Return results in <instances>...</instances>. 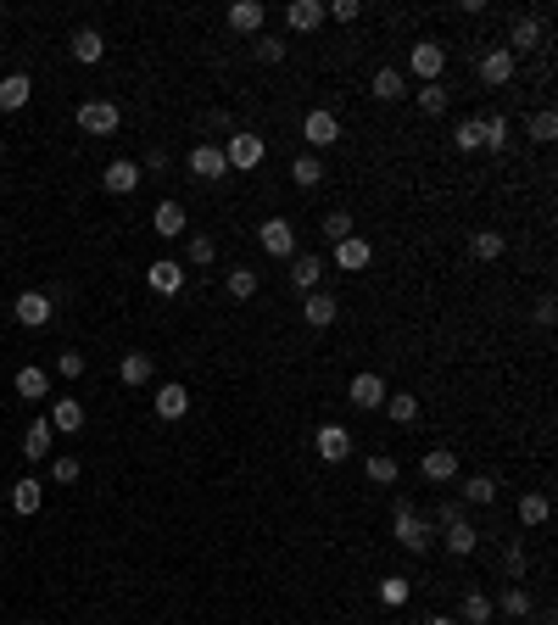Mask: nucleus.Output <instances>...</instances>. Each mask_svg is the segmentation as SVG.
Listing matches in <instances>:
<instances>
[{
    "label": "nucleus",
    "instance_id": "f257e3e1",
    "mask_svg": "<svg viewBox=\"0 0 558 625\" xmlns=\"http://www.w3.org/2000/svg\"><path fill=\"white\" fill-rule=\"evenodd\" d=\"M391 536H397L408 553H430V536H436V525H430L425 514H413L408 497H397V503H391Z\"/></svg>",
    "mask_w": 558,
    "mask_h": 625
},
{
    "label": "nucleus",
    "instance_id": "f03ea898",
    "mask_svg": "<svg viewBox=\"0 0 558 625\" xmlns=\"http://www.w3.org/2000/svg\"><path fill=\"white\" fill-rule=\"evenodd\" d=\"M408 68H413V78H425V85H441L447 45H441V39H419V45L408 51Z\"/></svg>",
    "mask_w": 558,
    "mask_h": 625
},
{
    "label": "nucleus",
    "instance_id": "7ed1b4c3",
    "mask_svg": "<svg viewBox=\"0 0 558 625\" xmlns=\"http://www.w3.org/2000/svg\"><path fill=\"white\" fill-rule=\"evenodd\" d=\"M263 157H268V145H263L257 134H230V145H223V162H230L235 174L263 168Z\"/></svg>",
    "mask_w": 558,
    "mask_h": 625
},
{
    "label": "nucleus",
    "instance_id": "20e7f679",
    "mask_svg": "<svg viewBox=\"0 0 558 625\" xmlns=\"http://www.w3.org/2000/svg\"><path fill=\"white\" fill-rule=\"evenodd\" d=\"M78 129H85V134H117L123 129V112L112 107V101H85V107H78Z\"/></svg>",
    "mask_w": 558,
    "mask_h": 625
},
{
    "label": "nucleus",
    "instance_id": "39448f33",
    "mask_svg": "<svg viewBox=\"0 0 558 625\" xmlns=\"http://www.w3.org/2000/svg\"><path fill=\"white\" fill-rule=\"evenodd\" d=\"M12 312H17V324H23V329H45L56 319V307H51L45 290H23V296L12 302Z\"/></svg>",
    "mask_w": 558,
    "mask_h": 625
},
{
    "label": "nucleus",
    "instance_id": "423d86ee",
    "mask_svg": "<svg viewBox=\"0 0 558 625\" xmlns=\"http://www.w3.org/2000/svg\"><path fill=\"white\" fill-rule=\"evenodd\" d=\"M257 240H263L268 257H296V223H291V218H268V223L257 229Z\"/></svg>",
    "mask_w": 558,
    "mask_h": 625
},
{
    "label": "nucleus",
    "instance_id": "0eeeda50",
    "mask_svg": "<svg viewBox=\"0 0 558 625\" xmlns=\"http://www.w3.org/2000/svg\"><path fill=\"white\" fill-rule=\"evenodd\" d=\"M184 263H174V257H157V263H146V285L157 290V296H179L184 290Z\"/></svg>",
    "mask_w": 558,
    "mask_h": 625
},
{
    "label": "nucleus",
    "instance_id": "6e6552de",
    "mask_svg": "<svg viewBox=\"0 0 558 625\" xmlns=\"http://www.w3.org/2000/svg\"><path fill=\"white\" fill-rule=\"evenodd\" d=\"M419 475L430 486H447V481H458V452L452 447H430L425 458H419Z\"/></svg>",
    "mask_w": 558,
    "mask_h": 625
},
{
    "label": "nucleus",
    "instance_id": "1a4fd4ad",
    "mask_svg": "<svg viewBox=\"0 0 558 625\" xmlns=\"http://www.w3.org/2000/svg\"><path fill=\"white\" fill-rule=\"evenodd\" d=\"M302 140L307 145H336L341 140V118L329 112V107H313V112L302 118Z\"/></svg>",
    "mask_w": 558,
    "mask_h": 625
},
{
    "label": "nucleus",
    "instance_id": "9d476101",
    "mask_svg": "<svg viewBox=\"0 0 558 625\" xmlns=\"http://www.w3.org/2000/svg\"><path fill=\"white\" fill-rule=\"evenodd\" d=\"M542 39H547V28H542V17H514V28H508V56H520V51H542Z\"/></svg>",
    "mask_w": 558,
    "mask_h": 625
},
{
    "label": "nucleus",
    "instance_id": "9b49d317",
    "mask_svg": "<svg viewBox=\"0 0 558 625\" xmlns=\"http://www.w3.org/2000/svg\"><path fill=\"white\" fill-rule=\"evenodd\" d=\"M101 184H107L112 196H134L140 184H146V174H140V162H129V157H117V162H107V174H101Z\"/></svg>",
    "mask_w": 558,
    "mask_h": 625
},
{
    "label": "nucleus",
    "instance_id": "f8f14e48",
    "mask_svg": "<svg viewBox=\"0 0 558 625\" xmlns=\"http://www.w3.org/2000/svg\"><path fill=\"white\" fill-rule=\"evenodd\" d=\"M190 174H196V179H206V184H213V179H223V174H230V162H223V145H213V140H201V145H196V151H190Z\"/></svg>",
    "mask_w": 558,
    "mask_h": 625
},
{
    "label": "nucleus",
    "instance_id": "ddd939ff",
    "mask_svg": "<svg viewBox=\"0 0 558 625\" xmlns=\"http://www.w3.org/2000/svg\"><path fill=\"white\" fill-rule=\"evenodd\" d=\"M329 263H336V268H346V274H358V268H368V263H375V246H368V240H358V235H346V240H336Z\"/></svg>",
    "mask_w": 558,
    "mask_h": 625
},
{
    "label": "nucleus",
    "instance_id": "4468645a",
    "mask_svg": "<svg viewBox=\"0 0 558 625\" xmlns=\"http://www.w3.org/2000/svg\"><path fill=\"white\" fill-rule=\"evenodd\" d=\"M346 397H352V408H380L385 397H391V386L380 380V374H352V386H346Z\"/></svg>",
    "mask_w": 558,
    "mask_h": 625
},
{
    "label": "nucleus",
    "instance_id": "2eb2a0df",
    "mask_svg": "<svg viewBox=\"0 0 558 625\" xmlns=\"http://www.w3.org/2000/svg\"><path fill=\"white\" fill-rule=\"evenodd\" d=\"M151 413H157V419H184V413H190V391H184L179 380L157 386V397H151Z\"/></svg>",
    "mask_w": 558,
    "mask_h": 625
},
{
    "label": "nucleus",
    "instance_id": "dca6fc26",
    "mask_svg": "<svg viewBox=\"0 0 558 625\" xmlns=\"http://www.w3.org/2000/svg\"><path fill=\"white\" fill-rule=\"evenodd\" d=\"M313 447H319L324 464H346V452H352V435H346L341 425H324V430L313 435Z\"/></svg>",
    "mask_w": 558,
    "mask_h": 625
},
{
    "label": "nucleus",
    "instance_id": "f3484780",
    "mask_svg": "<svg viewBox=\"0 0 558 625\" xmlns=\"http://www.w3.org/2000/svg\"><path fill=\"white\" fill-rule=\"evenodd\" d=\"M263 23H268L263 0H235V6H230V28L235 34H263Z\"/></svg>",
    "mask_w": 558,
    "mask_h": 625
},
{
    "label": "nucleus",
    "instance_id": "a211bd4d",
    "mask_svg": "<svg viewBox=\"0 0 558 625\" xmlns=\"http://www.w3.org/2000/svg\"><path fill=\"white\" fill-rule=\"evenodd\" d=\"M45 419H51V430H56V435H78V430H85V408H78L73 397H56Z\"/></svg>",
    "mask_w": 558,
    "mask_h": 625
},
{
    "label": "nucleus",
    "instance_id": "6ab92c4d",
    "mask_svg": "<svg viewBox=\"0 0 558 625\" xmlns=\"http://www.w3.org/2000/svg\"><path fill=\"white\" fill-rule=\"evenodd\" d=\"M285 23H291L296 34H313L319 23H329V17H324V0H291V6H285Z\"/></svg>",
    "mask_w": 558,
    "mask_h": 625
},
{
    "label": "nucleus",
    "instance_id": "aec40b11",
    "mask_svg": "<svg viewBox=\"0 0 558 625\" xmlns=\"http://www.w3.org/2000/svg\"><path fill=\"white\" fill-rule=\"evenodd\" d=\"M324 257H313V252H302V257H291V285L296 290H307V296H313V290H319V280H324Z\"/></svg>",
    "mask_w": 558,
    "mask_h": 625
},
{
    "label": "nucleus",
    "instance_id": "412c9836",
    "mask_svg": "<svg viewBox=\"0 0 558 625\" xmlns=\"http://www.w3.org/2000/svg\"><path fill=\"white\" fill-rule=\"evenodd\" d=\"M151 229H157L162 240H174V235H184V229H190V218H184V207H179V201H157Z\"/></svg>",
    "mask_w": 558,
    "mask_h": 625
},
{
    "label": "nucleus",
    "instance_id": "4be33fe9",
    "mask_svg": "<svg viewBox=\"0 0 558 625\" xmlns=\"http://www.w3.org/2000/svg\"><path fill=\"white\" fill-rule=\"evenodd\" d=\"M336 312H341V302L329 296V290H313V296L302 302V319L313 324V329H329V324H336Z\"/></svg>",
    "mask_w": 558,
    "mask_h": 625
},
{
    "label": "nucleus",
    "instance_id": "5701e85b",
    "mask_svg": "<svg viewBox=\"0 0 558 625\" xmlns=\"http://www.w3.org/2000/svg\"><path fill=\"white\" fill-rule=\"evenodd\" d=\"M508 78H514V56L497 45V51H486L481 56V85H491V90H503L508 85Z\"/></svg>",
    "mask_w": 558,
    "mask_h": 625
},
{
    "label": "nucleus",
    "instance_id": "b1692460",
    "mask_svg": "<svg viewBox=\"0 0 558 625\" xmlns=\"http://www.w3.org/2000/svg\"><path fill=\"white\" fill-rule=\"evenodd\" d=\"M28 95H34V78L28 73H6V78H0V112L28 107Z\"/></svg>",
    "mask_w": 558,
    "mask_h": 625
},
{
    "label": "nucleus",
    "instance_id": "393cba45",
    "mask_svg": "<svg viewBox=\"0 0 558 625\" xmlns=\"http://www.w3.org/2000/svg\"><path fill=\"white\" fill-rule=\"evenodd\" d=\"M51 442H56V430H51V419H45V413H39V419L28 425V435H23V458H28V464L51 458Z\"/></svg>",
    "mask_w": 558,
    "mask_h": 625
},
{
    "label": "nucleus",
    "instance_id": "a878e982",
    "mask_svg": "<svg viewBox=\"0 0 558 625\" xmlns=\"http://www.w3.org/2000/svg\"><path fill=\"white\" fill-rule=\"evenodd\" d=\"M17 397H28V402H45L51 397V374L28 363V369H17Z\"/></svg>",
    "mask_w": 558,
    "mask_h": 625
},
{
    "label": "nucleus",
    "instance_id": "bb28decb",
    "mask_svg": "<svg viewBox=\"0 0 558 625\" xmlns=\"http://www.w3.org/2000/svg\"><path fill=\"white\" fill-rule=\"evenodd\" d=\"M491 614H497V603H491L486 592H464V603H458V625H486Z\"/></svg>",
    "mask_w": 558,
    "mask_h": 625
},
{
    "label": "nucleus",
    "instance_id": "cd10ccee",
    "mask_svg": "<svg viewBox=\"0 0 558 625\" xmlns=\"http://www.w3.org/2000/svg\"><path fill=\"white\" fill-rule=\"evenodd\" d=\"M547 519H553L547 491H520V525H547Z\"/></svg>",
    "mask_w": 558,
    "mask_h": 625
},
{
    "label": "nucleus",
    "instance_id": "c85d7f7f",
    "mask_svg": "<svg viewBox=\"0 0 558 625\" xmlns=\"http://www.w3.org/2000/svg\"><path fill=\"white\" fill-rule=\"evenodd\" d=\"M363 475H368L375 486H397V481H402V464H397L391 452H375V458L363 464Z\"/></svg>",
    "mask_w": 558,
    "mask_h": 625
},
{
    "label": "nucleus",
    "instance_id": "c756f323",
    "mask_svg": "<svg viewBox=\"0 0 558 625\" xmlns=\"http://www.w3.org/2000/svg\"><path fill=\"white\" fill-rule=\"evenodd\" d=\"M117 374H123V386H151V374H157V363L146 358V352H129V358L117 363Z\"/></svg>",
    "mask_w": 558,
    "mask_h": 625
},
{
    "label": "nucleus",
    "instance_id": "7c9ffc66",
    "mask_svg": "<svg viewBox=\"0 0 558 625\" xmlns=\"http://www.w3.org/2000/svg\"><path fill=\"white\" fill-rule=\"evenodd\" d=\"M101 56H107V39H101L95 28H78L73 34V61H85V68H90V61H101Z\"/></svg>",
    "mask_w": 558,
    "mask_h": 625
},
{
    "label": "nucleus",
    "instance_id": "2f4dec72",
    "mask_svg": "<svg viewBox=\"0 0 558 625\" xmlns=\"http://www.w3.org/2000/svg\"><path fill=\"white\" fill-rule=\"evenodd\" d=\"M39 503H45V486H39L34 475L12 486V508H17V514H39Z\"/></svg>",
    "mask_w": 558,
    "mask_h": 625
},
{
    "label": "nucleus",
    "instance_id": "473e14b6",
    "mask_svg": "<svg viewBox=\"0 0 558 625\" xmlns=\"http://www.w3.org/2000/svg\"><path fill=\"white\" fill-rule=\"evenodd\" d=\"M474 548H481V536H474V525H469V519L447 525V553H452V558H469Z\"/></svg>",
    "mask_w": 558,
    "mask_h": 625
},
{
    "label": "nucleus",
    "instance_id": "72a5a7b5",
    "mask_svg": "<svg viewBox=\"0 0 558 625\" xmlns=\"http://www.w3.org/2000/svg\"><path fill=\"white\" fill-rule=\"evenodd\" d=\"M469 252H474V257H481V263H497V257L508 252V240L497 235V229H481V235H474V240H469Z\"/></svg>",
    "mask_w": 558,
    "mask_h": 625
},
{
    "label": "nucleus",
    "instance_id": "f704fd0d",
    "mask_svg": "<svg viewBox=\"0 0 558 625\" xmlns=\"http://www.w3.org/2000/svg\"><path fill=\"white\" fill-rule=\"evenodd\" d=\"M464 503H474V508L497 503V481H491V475H469V481H464Z\"/></svg>",
    "mask_w": 558,
    "mask_h": 625
},
{
    "label": "nucleus",
    "instance_id": "c9c22d12",
    "mask_svg": "<svg viewBox=\"0 0 558 625\" xmlns=\"http://www.w3.org/2000/svg\"><path fill=\"white\" fill-rule=\"evenodd\" d=\"M368 90H375L380 101H402V95H408V78H402L397 68H380V73H375V85H368Z\"/></svg>",
    "mask_w": 558,
    "mask_h": 625
},
{
    "label": "nucleus",
    "instance_id": "e433bc0d",
    "mask_svg": "<svg viewBox=\"0 0 558 625\" xmlns=\"http://www.w3.org/2000/svg\"><path fill=\"white\" fill-rule=\"evenodd\" d=\"M380 408H391V419H397V425H413V419H419V397H413V391H391Z\"/></svg>",
    "mask_w": 558,
    "mask_h": 625
},
{
    "label": "nucleus",
    "instance_id": "4c0bfd02",
    "mask_svg": "<svg viewBox=\"0 0 558 625\" xmlns=\"http://www.w3.org/2000/svg\"><path fill=\"white\" fill-rule=\"evenodd\" d=\"M223 290H230L235 302H252V296H257V268H230V280H223Z\"/></svg>",
    "mask_w": 558,
    "mask_h": 625
},
{
    "label": "nucleus",
    "instance_id": "58836bf2",
    "mask_svg": "<svg viewBox=\"0 0 558 625\" xmlns=\"http://www.w3.org/2000/svg\"><path fill=\"white\" fill-rule=\"evenodd\" d=\"M481 145L486 151H508V118H497V112L481 118Z\"/></svg>",
    "mask_w": 558,
    "mask_h": 625
},
{
    "label": "nucleus",
    "instance_id": "ea45409f",
    "mask_svg": "<svg viewBox=\"0 0 558 625\" xmlns=\"http://www.w3.org/2000/svg\"><path fill=\"white\" fill-rule=\"evenodd\" d=\"M291 179H296V191H313V184H324V162L319 157H296L291 162Z\"/></svg>",
    "mask_w": 558,
    "mask_h": 625
},
{
    "label": "nucleus",
    "instance_id": "a19ab883",
    "mask_svg": "<svg viewBox=\"0 0 558 625\" xmlns=\"http://www.w3.org/2000/svg\"><path fill=\"white\" fill-rule=\"evenodd\" d=\"M375 592H380V603H385V609H402V603L413 597V587H408V575H385V580H380V587H375Z\"/></svg>",
    "mask_w": 558,
    "mask_h": 625
},
{
    "label": "nucleus",
    "instance_id": "79ce46f5",
    "mask_svg": "<svg viewBox=\"0 0 558 625\" xmlns=\"http://www.w3.org/2000/svg\"><path fill=\"white\" fill-rule=\"evenodd\" d=\"M497 609H503V614H514V620H525V614H530V592H525V587H503Z\"/></svg>",
    "mask_w": 558,
    "mask_h": 625
},
{
    "label": "nucleus",
    "instance_id": "37998d69",
    "mask_svg": "<svg viewBox=\"0 0 558 625\" xmlns=\"http://www.w3.org/2000/svg\"><path fill=\"white\" fill-rule=\"evenodd\" d=\"M324 235H329V246H336V240H346V235H352V213H346V207H336V213H324Z\"/></svg>",
    "mask_w": 558,
    "mask_h": 625
},
{
    "label": "nucleus",
    "instance_id": "c03bdc74",
    "mask_svg": "<svg viewBox=\"0 0 558 625\" xmlns=\"http://www.w3.org/2000/svg\"><path fill=\"white\" fill-rule=\"evenodd\" d=\"M452 145H458V151H481V118H464L458 129H452Z\"/></svg>",
    "mask_w": 558,
    "mask_h": 625
},
{
    "label": "nucleus",
    "instance_id": "a18cd8bd",
    "mask_svg": "<svg viewBox=\"0 0 558 625\" xmlns=\"http://www.w3.org/2000/svg\"><path fill=\"white\" fill-rule=\"evenodd\" d=\"M553 134H558V112H553V107H542V112L530 118V140H536V145H547Z\"/></svg>",
    "mask_w": 558,
    "mask_h": 625
},
{
    "label": "nucleus",
    "instance_id": "49530a36",
    "mask_svg": "<svg viewBox=\"0 0 558 625\" xmlns=\"http://www.w3.org/2000/svg\"><path fill=\"white\" fill-rule=\"evenodd\" d=\"M419 112H425V118H441V112H447V90H441V85H425V90H419Z\"/></svg>",
    "mask_w": 558,
    "mask_h": 625
},
{
    "label": "nucleus",
    "instance_id": "de8ad7c7",
    "mask_svg": "<svg viewBox=\"0 0 558 625\" xmlns=\"http://www.w3.org/2000/svg\"><path fill=\"white\" fill-rule=\"evenodd\" d=\"M324 17H336V23H358V17H363V0H329Z\"/></svg>",
    "mask_w": 558,
    "mask_h": 625
},
{
    "label": "nucleus",
    "instance_id": "09e8293b",
    "mask_svg": "<svg viewBox=\"0 0 558 625\" xmlns=\"http://www.w3.org/2000/svg\"><path fill=\"white\" fill-rule=\"evenodd\" d=\"M56 374H68V380H78V374H85V352H78V346L56 352Z\"/></svg>",
    "mask_w": 558,
    "mask_h": 625
},
{
    "label": "nucleus",
    "instance_id": "8fccbe9b",
    "mask_svg": "<svg viewBox=\"0 0 558 625\" xmlns=\"http://www.w3.org/2000/svg\"><path fill=\"white\" fill-rule=\"evenodd\" d=\"M257 61H268V68H274V61H285V39L257 34Z\"/></svg>",
    "mask_w": 558,
    "mask_h": 625
},
{
    "label": "nucleus",
    "instance_id": "3c124183",
    "mask_svg": "<svg viewBox=\"0 0 558 625\" xmlns=\"http://www.w3.org/2000/svg\"><path fill=\"white\" fill-rule=\"evenodd\" d=\"M218 257V246H213V235H190V263L196 268H206V263H213Z\"/></svg>",
    "mask_w": 558,
    "mask_h": 625
},
{
    "label": "nucleus",
    "instance_id": "603ef678",
    "mask_svg": "<svg viewBox=\"0 0 558 625\" xmlns=\"http://www.w3.org/2000/svg\"><path fill=\"white\" fill-rule=\"evenodd\" d=\"M51 481H61V486H73V481H78V458H73V452H61L56 464H51Z\"/></svg>",
    "mask_w": 558,
    "mask_h": 625
},
{
    "label": "nucleus",
    "instance_id": "864d4df0",
    "mask_svg": "<svg viewBox=\"0 0 558 625\" xmlns=\"http://www.w3.org/2000/svg\"><path fill=\"white\" fill-rule=\"evenodd\" d=\"M458 519H464V503H436V514H430V525H458Z\"/></svg>",
    "mask_w": 558,
    "mask_h": 625
},
{
    "label": "nucleus",
    "instance_id": "5fc2aeb1",
    "mask_svg": "<svg viewBox=\"0 0 558 625\" xmlns=\"http://www.w3.org/2000/svg\"><path fill=\"white\" fill-rule=\"evenodd\" d=\"M503 570H508V575H520V570H525V548H520V541H514V548L503 553Z\"/></svg>",
    "mask_w": 558,
    "mask_h": 625
},
{
    "label": "nucleus",
    "instance_id": "6e6d98bb",
    "mask_svg": "<svg viewBox=\"0 0 558 625\" xmlns=\"http://www.w3.org/2000/svg\"><path fill=\"white\" fill-rule=\"evenodd\" d=\"M553 319H558V302H553V296H542V302H536V324H542V329H547Z\"/></svg>",
    "mask_w": 558,
    "mask_h": 625
},
{
    "label": "nucleus",
    "instance_id": "4d7b16f0",
    "mask_svg": "<svg viewBox=\"0 0 558 625\" xmlns=\"http://www.w3.org/2000/svg\"><path fill=\"white\" fill-rule=\"evenodd\" d=\"M157 168H168V151H162V145L146 151V162H140V174H157Z\"/></svg>",
    "mask_w": 558,
    "mask_h": 625
},
{
    "label": "nucleus",
    "instance_id": "13d9d810",
    "mask_svg": "<svg viewBox=\"0 0 558 625\" xmlns=\"http://www.w3.org/2000/svg\"><path fill=\"white\" fill-rule=\"evenodd\" d=\"M425 625H458V620H452V614H430Z\"/></svg>",
    "mask_w": 558,
    "mask_h": 625
},
{
    "label": "nucleus",
    "instance_id": "bf43d9fd",
    "mask_svg": "<svg viewBox=\"0 0 558 625\" xmlns=\"http://www.w3.org/2000/svg\"><path fill=\"white\" fill-rule=\"evenodd\" d=\"M536 625H553V614H536Z\"/></svg>",
    "mask_w": 558,
    "mask_h": 625
}]
</instances>
